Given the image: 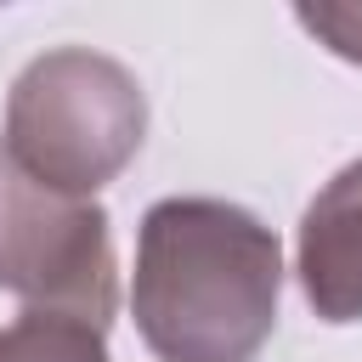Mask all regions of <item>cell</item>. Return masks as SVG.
Returning a JSON list of instances; mask_svg holds the SVG:
<instances>
[{"instance_id": "6da1fadb", "label": "cell", "mask_w": 362, "mask_h": 362, "mask_svg": "<svg viewBox=\"0 0 362 362\" xmlns=\"http://www.w3.org/2000/svg\"><path fill=\"white\" fill-rule=\"evenodd\" d=\"M283 249L226 198H164L141 215L130 311L164 362H255L277 328Z\"/></svg>"}, {"instance_id": "5b68a950", "label": "cell", "mask_w": 362, "mask_h": 362, "mask_svg": "<svg viewBox=\"0 0 362 362\" xmlns=\"http://www.w3.org/2000/svg\"><path fill=\"white\" fill-rule=\"evenodd\" d=\"M0 362H107L102 328L62 311H23L0 328Z\"/></svg>"}, {"instance_id": "8992f818", "label": "cell", "mask_w": 362, "mask_h": 362, "mask_svg": "<svg viewBox=\"0 0 362 362\" xmlns=\"http://www.w3.org/2000/svg\"><path fill=\"white\" fill-rule=\"evenodd\" d=\"M300 23L345 62L362 68V6H300Z\"/></svg>"}, {"instance_id": "7a4b0ae2", "label": "cell", "mask_w": 362, "mask_h": 362, "mask_svg": "<svg viewBox=\"0 0 362 362\" xmlns=\"http://www.w3.org/2000/svg\"><path fill=\"white\" fill-rule=\"evenodd\" d=\"M141 130L147 96L136 74L90 45H57L17 74L0 153L40 187L90 198L136 158Z\"/></svg>"}, {"instance_id": "3957f363", "label": "cell", "mask_w": 362, "mask_h": 362, "mask_svg": "<svg viewBox=\"0 0 362 362\" xmlns=\"http://www.w3.org/2000/svg\"><path fill=\"white\" fill-rule=\"evenodd\" d=\"M0 288L28 311H62L107 328L119 311V272L107 215L23 175L0 153Z\"/></svg>"}, {"instance_id": "277c9868", "label": "cell", "mask_w": 362, "mask_h": 362, "mask_svg": "<svg viewBox=\"0 0 362 362\" xmlns=\"http://www.w3.org/2000/svg\"><path fill=\"white\" fill-rule=\"evenodd\" d=\"M300 288L322 322H362V158L345 164L300 221Z\"/></svg>"}]
</instances>
